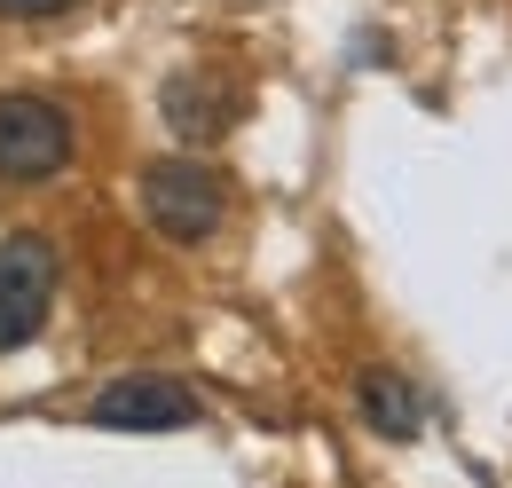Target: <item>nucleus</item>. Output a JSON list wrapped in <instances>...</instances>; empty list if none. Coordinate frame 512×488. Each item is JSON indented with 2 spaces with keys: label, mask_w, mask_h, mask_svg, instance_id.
Here are the masks:
<instances>
[{
  "label": "nucleus",
  "mask_w": 512,
  "mask_h": 488,
  "mask_svg": "<svg viewBox=\"0 0 512 488\" xmlns=\"http://www.w3.org/2000/svg\"><path fill=\"white\" fill-rule=\"evenodd\" d=\"M79 150L71 134V111L48 103V95H24V87H0V182L16 189H40L56 182Z\"/></svg>",
  "instance_id": "f257e3e1"
},
{
  "label": "nucleus",
  "mask_w": 512,
  "mask_h": 488,
  "mask_svg": "<svg viewBox=\"0 0 512 488\" xmlns=\"http://www.w3.org/2000/svg\"><path fill=\"white\" fill-rule=\"evenodd\" d=\"M142 221L166 244H205L221 221H229V182L197 158H158L142 174Z\"/></svg>",
  "instance_id": "f03ea898"
},
{
  "label": "nucleus",
  "mask_w": 512,
  "mask_h": 488,
  "mask_svg": "<svg viewBox=\"0 0 512 488\" xmlns=\"http://www.w3.org/2000/svg\"><path fill=\"white\" fill-rule=\"evenodd\" d=\"M197 418H205L197 386L166 378V370H127V378L87 394V426L103 433H190Z\"/></svg>",
  "instance_id": "7ed1b4c3"
},
{
  "label": "nucleus",
  "mask_w": 512,
  "mask_h": 488,
  "mask_svg": "<svg viewBox=\"0 0 512 488\" xmlns=\"http://www.w3.org/2000/svg\"><path fill=\"white\" fill-rule=\"evenodd\" d=\"M56 284H64V260L48 237H8L0 244V355L32 347L48 307H56Z\"/></svg>",
  "instance_id": "20e7f679"
},
{
  "label": "nucleus",
  "mask_w": 512,
  "mask_h": 488,
  "mask_svg": "<svg viewBox=\"0 0 512 488\" xmlns=\"http://www.w3.org/2000/svg\"><path fill=\"white\" fill-rule=\"evenodd\" d=\"M355 418L379 441H418L426 433V394H418V378H402L394 363H371V370H355Z\"/></svg>",
  "instance_id": "39448f33"
},
{
  "label": "nucleus",
  "mask_w": 512,
  "mask_h": 488,
  "mask_svg": "<svg viewBox=\"0 0 512 488\" xmlns=\"http://www.w3.org/2000/svg\"><path fill=\"white\" fill-rule=\"evenodd\" d=\"M158 111H166V126H174L182 142H213V134L237 126V87L213 79V71H182V79H166Z\"/></svg>",
  "instance_id": "423d86ee"
},
{
  "label": "nucleus",
  "mask_w": 512,
  "mask_h": 488,
  "mask_svg": "<svg viewBox=\"0 0 512 488\" xmlns=\"http://www.w3.org/2000/svg\"><path fill=\"white\" fill-rule=\"evenodd\" d=\"M79 0H0V16H16V24H40V16H64Z\"/></svg>",
  "instance_id": "0eeeda50"
}]
</instances>
